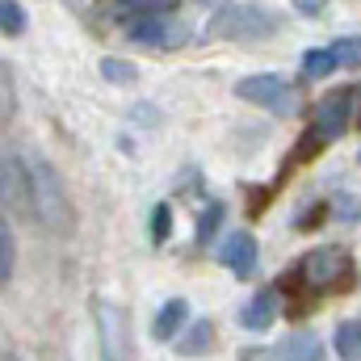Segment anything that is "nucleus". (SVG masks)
<instances>
[{
    "instance_id": "13",
    "label": "nucleus",
    "mask_w": 361,
    "mask_h": 361,
    "mask_svg": "<svg viewBox=\"0 0 361 361\" xmlns=\"http://www.w3.org/2000/svg\"><path fill=\"white\" fill-rule=\"evenodd\" d=\"M332 345L341 361H361V319H341L332 332Z\"/></svg>"
},
{
    "instance_id": "11",
    "label": "nucleus",
    "mask_w": 361,
    "mask_h": 361,
    "mask_svg": "<svg viewBox=\"0 0 361 361\" xmlns=\"http://www.w3.org/2000/svg\"><path fill=\"white\" fill-rule=\"evenodd\" d=\"M130 38L139 47L164 51V47H173V25H169V17H143V21H130Z\"/></svg>"
},
{
    "instance_id": "14",
    "label": "nucleus",
    "mask_w": 361,
    "mask_h": 361,
    "mask_svg": "<svg viewBox=\"0 0 361 361\" xmlns=\"http://www.w3.org/2000/svg\"><path fill=\"white\" fill-rule=\"evenodd\" d=\"M210 341H214L210 319H197V324H193V328L177 341V353H180V357H197V353H206V349H210Z\"/></svg>"
},
{
    "instance_id": "15",
    "label": "nucleus",
    "mask_w": 361,
    "mask_h": 361,
    "mask_svg": "<svg viewBox=\"0 0 361 361\" xmlns=\"http://www.w3.org/2000/svg\"><path fill=\"white\" fill-rule=\"evenodd\" d=\"M298 68H302V76H307V80H324V76H332V72H336V59H332V51H328V47H315V51H307V55H302V63H298Z\"/></svg>"
},
{
    "instance_id": "4",
    "label": "nucleus",
    "mask_w": 361,
    "mask_h": 361,
    "mask_svg": "<svg viewBox=\"0 0 361 361\" xmlns=\"http://www.w3.org/2000/svg\"><path fill=\"white\" fill-rule=\"evenodd\" d=\"M0 210L34 219V197H30V169L25 156L0 152Z\"/></svg>"
},
{
    "instance_id": "22",
    "label": "nucleus",
    "mask_w": 361,
    "mask_h": 361,
    "mask_svg": "<svg viewBox=\"0 0 361 361\" xmlns=\"http://www.w3.org/2000/svg\"><path fill=\"white\" fill-rule=\"evenodd\" d=\"M223 223V206L219 202H210L206 210H202V219H197V244H206L210 235H214V227Z\"/></svg>"
},
{
    "instance_id": "10",
    "label": "nucleus",
    "mask_w": 361,
    "mask_h": 361,
    "mask_svg": "<svg viewBox=\"0 0 361 361\" xmlns=\"http://www.w3.org/2000/svg\"><path fill=\"white\" fill-rule=\"evenodd\" d=\"M185 324H189V302H185V298H169V302L160 307V315L152 319V336H156V341H173Z\"/></svg>"
},
{
    "instance_id": "20",
    "label": "nucleus",
    "mask_w": 361,
    "mask_h": 361,
    "mask_svg": "<svg viewBox=\"0 0 361 361\" xmlns=\"http://www.w3.org/2000/svg\"><path fill=\"white\" fill-rule=\"evenodd\" d=\"M169 231H173V206H169V202H160V206L152 210V244H164V240H169Z\"/></svg>"
},
{
    "instance_id": "9",
    "label": "nucleus",
    "mask_w": 361,
    "mask_h": 361,
    "mask_svg": "<svg viewBox=\"0 0 361 361\" xmlns=\"http://www.w3.org/2000/svg\"><path fill=\"white\" fill-rule=\"evenodd\" d=\"M277 311H281L277 290H261V294H252V298L244 302V311H240V328H248V332H265V328H273Z\"/></svg>"
},
{
    "instance_id": "25",
    "label": "nucleus",
    "mask_w": 361,
    "mask_h": 361,
    "mask_svg": "<svg viewBox=\"0 0 361 361\" xmlns=\"http://www.w3.org/2000/svg\"><path fill=\"white\" fill-rule=\"evenodd\" d=\"M8 361H21V357H8Z\"/></svg>"
},
{
    "instance_id": "16",
    "label": "nucleus",
    "mask_w": 361,
    "mask_h": 361,
    "mask_svg": "<svg viewBox=\"0 0 361 361\" xmlns=\"http://www.w3.org/2000/svg\"><path fill=\"white\" fill-rule=\"evenodd\" d=\"M0 34H4V38L25 34V4H17V0H0Z\"/></svg>"
},
{
    "instance_id": "7",
    "label": "nucleus",
    "mask_w": 361,
    "mask_h": 361,
    "mask_svg": "<svg viewBox=\"0 0 361 361\" xmlns=\"http://www.w3.org/2000/svg\"><path fill=\"white\" fill-rule=\"evenodd\" d=\"M298 273L307 277V286L328 290V286H336V281L349 273V252H345V248H311V252L302 257Z\"/></svg>"
},
{
    "instance_id": "8",
    "label": "nucleus",
    "mask_w": 361,
    "mask_h": 361,
    "mask_svg": "<svg viewBox=\"0 0 361 361\" xmlns=\"http://www.w3.org/2000/svg\"><path fill=\"white\" fill-rule=\"evenodd\" d=\"M219 261L235 277H252L257 273V235L252 231H231L219 248Z\"/></svg>"
},
{
    "instance_id": "26",
    "label": "nucleus",
    "mask_w": 361,
    "mask_h": 361,
    "mask_svg": "<svg viewBox=\"0 0 361 361\" xmlns=\"http://www.w3.org/2000/svg\"><path fill=\"white\" fill-rule=\"evenodd\" d=\"M357 160H361V152H357Z\"/></svg>"
},
{
    "instance_id": "1",
    "label": "nucleus",
    "mask_w": 361,
    "mask_h": 361,
    "mask_svg": "<svg viewBox=\"0 0 361 361\" xmlns=\"http://www.w3.org/2000/svg\"><path fill=\"white\" fill-rule=\"evenodd\" d=\"M25 169H30V197H34V219L51 231V235H68L76 227V210H72V197L63 189V177L55 173V164L47 156H25Z\"/></svg>"
},
{
    "instance_id": "6",
    "label": "nucleus",
    "mask_w": 361,
    "mask_h": 361,
    "mask_svg": "<svg viewBox=\"0 0 361 361\" xmlns=\"http://www.w3.org/2000/svg\"><path fill=\"white\" fill-rule=\"evenodd\" d=\"M97 336H101V361H130V332L126 315L114 302H97Z\"/></svg>"
},
{
    "instance_id": "17",
    "label": "nucleus",
    "mask_w": 361,
    "mask_h": 361,
    "mask_svg": "<svg viewBox=\"0 0 361 361\" xmlns=\"http://www.w3.org/2000/svg\"><path fill=\"white\" fill-rule=\"evenodd\" d=\"M13 261H17V248H13V227L8 219L0 214V286L13 281Z\"/></svg>"
},
{
    "instance_id": "18",
    "label": "nucleus",
    "mask_w": 361,
    "mask_h": 361,
    "mask_svg": "<svg viewBox=\"0 0 361 361\" xmlns=\"http://www.w3.org/2000/svg\"><path fill=\"white\" fill-rule=\"evenodd\" d=\"M328 51H332L336 68H357V63H361V34H357V38H336Z\"/></svg>"
},
{
    "instance_id": "19",
    "label": "nucleus",
    "mask_w": 361,
    "mask_h": 361,
    "mask_svg": "<svg viewBox=\"0 0 361 361\" xmlns=\"http://www.w3.org/2000/svg\"><path fill=\"white\" fill-rule=\"evenodd\" d=\"M101 76L114 80V85H130V80H139L135 63H126V59H101Z\"/></svg>"
},
{
    "instance_id": "12",
    "label": "nucleus",
    "mask_w": 361,
    "mask_h": 361,
    "mask_svg": "<svg viewBox=\"0 0 361 361\" xmlns=\"http://www.w3.org/2000/svg\"><path fill=\"white\" fill-rule=\"evenodd\" d=\"M277 361H324V345L315 332H294L290 341H281Z\"/></svg>"
},
{
    "instance_id": "23",
    "label": "nucleus",
    "mask_w": 361,
    "mask_h": 361,
    "mask_svg": "<svg viewBox=\"0 0 361 361\" xmlns=\"http://www.w3.org/2000/svg\"><path fill=\"white\" fill-rule=\"evenodd\" d=\"M357 214H361V202L345 193V197L336 202V219H345V223H357Z\"/></svg>"
},
{
    "instance_id": "5",
    "label": "nucleus",
    "mask_w": 361,
    "mask_h": 361,
    "mask_svg": "<svg viewBox=\"0 0 361 361\" xmlns=\"http://www.w3.org/2000/svg\"><path fill=\"white\" fill-rule=\"evenodd\" d=\"M235 97L248 101V105L273 109V114H290V109H294V89H290V80H281V76H273V72L235 80Z\"/></svg>"
},
{
    "instance_id": "21",
    "label": "nucleus",
    "mask_w": 361,
    "mask_h": 361,
    "mask_svg": "<svg viewBox=\"0 0 361 361\" xmlns=\"http://www.w3.org/2000/svg\"><path fill=\"white\" fill-rule=\"evenodd\" d=\"M17 109V97H13V72L0 63V122H8Z\"/></svg>"
},
{
    "instance_id": "3",
    "label": "nucleus",
    "mask_w": 361,
    "mask_h": 361,
    "mask_svg": "<svg viewBox=\"0 0 361 361\" xmlns=\"http://www.w3.org/2000/svg\"><path fill=\"white\" fill-rule=\"evenodd\" d=\"M277 30V17L261 4H223L214 21L206 25L210 38H231V42H257Z\"/></svg>"
},
{
    "instance_id": "24",
    "label": "nucleus",
    "mask_w": 361,
    "mask_h": 361,
    "mask_svg": "<svg viewBox=\"0 0 361 361\" xmlns=\"http://www.w3.org/2000/svg\"><path fill=\"white\" fill-rule=\"evenodd\" d=\"M294 13H302V17H319V13H324V4H315V0L307 4V0H298V4H294Z\"/></svg>"
},
{
    "instance_id": "2",
    "label": "nucleus",
    "mask_w": 361,
    "mask_h": 361,
    "mask_svg": "<svg viewBox=\"0 0 361 361\" xmlns=\"http://www.w3.org/2000/svg\"><path fill=\"white\" fill-rule=\"evenodd\" d=\"M349 118H353V89H336L328 97H319L315 109H311V130L302 135L298 147L311 156V152H319V143H336L349 130Z\"/></svg>"
}]
</instances>
